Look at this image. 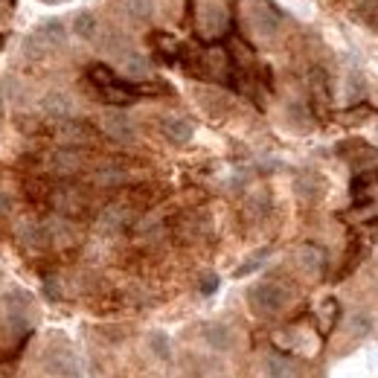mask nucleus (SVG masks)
<instances>
[{"instance_id": "nucleus-35", "label": "nucleus", "mask_w": 378, "mask_h": 378, "mask_svg": "<svg viewBox=\"0 0 378 378\" xmlns=\"http://www.w3.org/2000/svg\"><path fill=\"white\" fill-rule=\"evenodd\" d=\"M12 210V198L6 192H0V216H3V212H9Z\"/></svg>"}, {"instance_id": "nucleus-28", "label": "nucleus", "mask_w": 378, "mask_h": 378, "mask_svg": "<svg viewBox=\"0 0 378 378\" xmlns=\"http://www.w3.org/2000/svg\"><path fill=\"white\" fill-rule=\"evenodd\" d=\"M320 317H323V332H329V329L335 326V317H338V303H335V300H326Z\"/></svg>"}, {"instance_id": "nucleus-5", "label": "nucleus", "mask_w": 378, "mask_h": 378, "mask_svg": "<svg viewBox=\"0 0 378 378\" xmlns=\"http://www.w3.org/2000/svg\"><path fill=\"white\" fill-rule=\"evenodd\" d=\"M41 108H44L47 117H53V120H70V117H73V111H76L73 100H70L68 93H61V90L47 93L44 100H41Z\"/></svg>"}, {"instance_id": "nucleus-20", "label": "nucleus", "mask_w": 378, "mask_h": 378, "mask_svg": "<svg viewBox=\"0 0 378 378\" xmlns=\"http://www.w3.org/2000/svg\"><path fill=\"white\" fill-rule=\"evenodd\" d=\"M38 36L47 41V47H56V44H64V24L58 18H50L38 26Z\"/></svg>"}, {"instance_id": "nucleus-33", "label": "nucleus", "mask_w": 378, "mask_h": 378, "mask_svg": "<svg viewBox=\"0 0 378 378\" xmlns=\"http://www.w3.org/2000/svg\"><path fill=\"white\" fill-rule=\"evenodd\" d=\"M358 262H361V248H355V251L349 253V262H347V265L340 268V276H349V274L358 268Z\"/></svg>"}, {"instance_id": "nucleus-17", "label": "nucleus", "mask_w": 378, "mask_h": 378, "mask_svg": "<svg viewBox=\"0 0 378 378\" xmlns=\"http://www.w3.org/2000/svg\"><path fill=\"white\" fill-rule=\"evenodd\" d=\"M21 244L24 248H32V251H41L47 248V233H44V224H24L21 227Z\"/></svg>"}, {"instance_id": "nucleus-15", "label": "nucleus", "mask_w": 378, "mask_h": 378, "mask_svg": "<svg viewBox=\"0 0 378 378\" xmlns=\"http://www.w3.org/2000/svg\"><path fill=\"white\" fill-rule=\"evenodd\" d=\"M123 73H125L128 79H134V81L149 79L152 64H149V58H143V56H137V53H125V56H123Z\"/></svg>"}, {"instance_id": "nucleus-34", "label": "nucleus", "mask_w": 378, "mask_h": 378, "mask_svg": "<svg viewBox=\"0 0 378 378\" xmlns=\"http://www.w3.org/2000/svg\"><path fill=\"white\" fill-rule=\"evenodd\" d=\"M44 291H47V297H50V300L61 297V288H58V283H53V279H47V283H44Z\"/></svg>"}, {"instance_id": "nucleus-23", "label": "nucleus", "mask_w": 378, "mask_h": 378, "mask_svg": "<svg viewBox=\"0 0 378 378\" xmlns=\"http://www.w3.org/2000/svg\"><path fill=\"white\" fill-rule=\"evenodd\" d=\"M294 189H297V195H303V198H315V195L320 192V180L315 175H300Z\"/></svg>"}, {"instance_id": "nucleus-11", "label": "nucleus", "mask_w": 378, "mask_h": 378, "mask_svg": "<svg viewBox=\"0 0 378 378\" xmlns=\"http://www.w3.org/2000/svg\"><path fill=\"white\" fill-rule=\"evenodd\" d=\"M204 340L210 349L227 352L233 347V332H230V326H224V323H210V326H204Z\"/></svg>"}, {"instance_id": "nucleus-22", "label": "nucleus", "mask_w": 378, "mask_h": 378, "mask_svg": "<svg viewBox=\"0 0 378 378\" xmlns=\"http://www.w3.org/2000/svg\"><path fill=\"white\" fill-rule=\"evenodd\" d=\"M308 81H311V93H315V102L329 105V76L315 68V70H311V76H308Z\"/></svg>"}, {"instance_id": "nucleus-31", "label": "nucleus", "mask_w": 378, "mask_h": 378, "mask_svg": "<svg viewBox=\"0 0 378 378\" xmlns=\"http://www.w3.org/2000/svg\"><path fill=\"white\" fill-rule=\"evenodd\" d=\"M349 323H352V335H358V338L364 332H370V317L367 315H352Z\"/></svg>"}, {"instance_id": "nucleus-18", "label": "nucleus", "mask_w": 378, "mask_h": 378, "mask_svg": "<svg viewBox=\"0 0 378 378\" xmlns=\"http://www.w3.org/2000/svg\"><path fill=\"white\" fill-rule=\"evenodd\" d=\"M152 44H155V53L163 56L169 64H172L175 58H180V53H184V50H180V44H178L175 38H169V36H163V32H157V36L152 38Z\"/></svg>"}, {"instance_id": "nucleus-26", "label": "nucleus", "mask_w": 378, "mask_h": 378, "mask_svg": "<svg viewBox=\"0 0 378 378\" xmlns=\"http://www.w3.org/2000/svg\"><path fill=\"white\" fill-rule=\"evenodd\" d=\"M268 210H271V201H268V195H253V198L248 201V212L259 221V219H265L268 216Z\"/></svg>"}, {"instance_id": "nucleus-3", "label": "nucleus", "mask_w": 378, "mask_h": 378, "mask_svg": "<svg viewBox=\"0 0 378 378\" xmlns=\"http://www.w3.org/2000/svg\"><path fill=\"white\" fill-rule=\"evenodd\" d=\"M102 131L111 137V140H117V143H131L137 137V131H134V123H131L125 113L120 111H111L102 117Z\"/></svg>"}, {"instance_id": "nucleus-6", "label": "nucleus", "mask_w": 378, "mask_h": 378, "mask_svg": "<svg viewBox=\"0 0 378 378\" xmlns=\"http://www.w3.org/2000/svg\"><path fill=\"white\" fill-rule=\"evenodd\" d=\"M297 265L308 274V276H323L326 271V251L317 244H303L297 251Z\"/></svg>"}, {"instance_id": "nucleus-12", "label": "nucleus", "mask_w": 378, "mask_h": 378, "mask_svg": "<svg viewBox=\"0 0 378 378\" xmlns=\"http://www.w3.org/2000/svg\"><path fill=\"white\" fill-rule=\"evenodd\" d=\"M53 204H56V210L61 212V216H76V212H81L85 210V198H81V192L79 189H58L56 195H53Z\"/></svg>"}, {"instance_id": "nucleus-32", "label": "nucleus", "mask_w": 378, "mask_h": 378, "mask_svg": "<svg viewBox=\"0 0 378 378\" xmlns=\"http://www.w3.org/2000/svg\"><path fill=\"white\" fill-rule=\"evenodd\" d=\"M198 288H201V294H212V291L219 288V276H216V274H204L201 283H198Z\"/></svg>"}, {"instance_id": "nucleus-9", "label": "nucleus", "mask_w": 378, "mask_h": 378, "mask_svg": "<svg viewBox=\"0 0 378 378\" xmlns=\"http://www.w3.org/2000/svg\"><path fill=\"white\" fill-rule=\"evenodd\" d=\"M44 233H47V242L56 244V248H64V244H73V224L64 219V216H56L50 221H44Z\"/></svg>"}, {"instance_id": "nucleus-24", "label": "nucleus", "mask_w": 378, "mask_h": 378, "mask_svg": "<svg viewBox=\"0 0 378 378\" xmlns=\"http://www.w3.org/2000/svg\"><path fill=\"white\" fill-rule=\"evenodd\" d=\"M149 347H152V352L157 355V358H172V347H169V338L163 335V332H152L149 335Z\"/></svg>"}, {"instance_id": "nucleus-36", "label": "nucleus", "mask_w": 378, "mask_h": 378, "mask_svg": "<svg viewBox=\"0 0 378 378\" xmlns=\"http://www.w3.org/2000/svg\"><path fill=\"white\" fill-rule=\"evenodd\" d=\"M375 291H378V279H375Z\"/></svg>"}, {"instance_id": "nucleus-19", "label": "nucleus", "mask_w": 378, "mask_h": 378, "mask_svg": "<svg viewBox=\"0 0 378 378\" xmlns=\"http://www.w3.org/2000/svg\"><path fill=\"white\" fill-rule=\"evenodd\" d=\"M96 184L100 187H123L125 180H128V172L120 169V166H113V163H108V166H102L100 172H96Z\"/></svg>"}, {"instance_id": "nucleus-2", "label": "nucleus", "mask_w": 378, "mask_h": 378, "mask_svg": "<svg viewBox=\"0 0 378 378\" xmlns=\"http://www.w3.org/2000/svg\"><path fill=\"white\" fill-rule=\"evenodd\" d=\"M47 370H50L56 378H81V370H79V361L76 355L68 349V347H53L44 358Z\"/></svg>"}, {"instance_id": "nucleus-30", "label": "nucleus", "mask_w": 378, "mask_h": 378, "mask_svg": "<svg viewBox=\"0 0 378 378\" xmlns=\"http://www.w3.org/2000/svg\"><path fill=\"white\" fill-rule=\"evenodd\" d=\"M355 221H378V204H370V207H358L355 212Z\"/></svg>"}, {"instance_id": "nucleus-29", "label": "nucleus", "mask_w": 378, "mask_h": 378, "mask_svg": "<svg viewBox=\"0 0 378 378\" xmlns=\"http://www.w3.org/2000/svg\"><path fill=\"white\" fill-rule=\"evenodd\" d=\"M265 256H268V251H262V253H256L253 259H248V262H244V265H242V268H239L236 274H239V276H244V274H253V271H256V268L262 265V262H265Z\"/></svg>"}, {"instance_id": "nucleus-13", "label": "nucleus", "mask_w": 378, "mask_h": 378, "mask_svg": "<svg viewBox=\"0 0 378 378\" xmlns=\"http://www.w3.org/2000/svg\"><path fill=\"white\" fill-rule=\"evenodd\" d=\"M50 166H53L56 175H73V172L81 169V155L73 149V145H70V149H58L50 157Z\"/></svg>"}, {"instance_id": "nucleus-8", "label": "nucleus", "mask_w": 378, "mask_h": 378, "mask_svg": "<svg viewBox=\"0 0 378 378\" xmlns=\"http://www.w3.org/2000/svg\"><path fill=\"white\" fill-rule=\"evenodd\" d=\"M58 137L68 143V145H88L93 140V128L88 123H79V120H61V131Z\"/></svg>"}, {"instance_id": "nucleus-1", "label": "nucleus", "mask_w": 378, "mask_h": 378, "mask_svg": "<svg viewBox=\"0 0 378 378\" xmlns=\"http://www.w3.org/2000/svg\"><path fill=\"white\" fill-rule=\"evenodd\" d=\"M291 300V294L283 283H276V279H265V283H256L251 291H248V303L251 308L256 311L259 317H274L279 315Z\"/></svg>"}, {"instance_id": "nucleus-16", "label": "nucleus", "mask_w": 378, "mask_h": 378, "mask_svg": "<svg viewBox=\"0 0 378 378\" xmlns=\"http://www.w3.org/2000/svg\"><path fill=\"white\" fill-rule=\"evenodd\" d=\"M73 32L79 38H85V41H96V36H100V21H96V15L93 12H79L76 18H73Z\"/></svg>"}, {"instance_id": "nucleus-27", "label": "nucleus", "mask_w": 378, "mask_h": 378, "mask_svg": "<svg viewBox=\"0 0 378 378\" xmlns=\"http://www.w3.org/2000/svg\"><path fill=\"white\" fill-rule=\"evenodd\" d=\"M128 12L134 21H145L152 15V3L149 0H128Z\"/></svg>"}, {"instance_id": "nucleus-25", "label": "nucleus", "mask_w": 378, "mask_h": 378, "mask_svg": "<svg viewBox=\"0 0 378 378\" xmlns=\"http://www.w3.org/2000/svg\"><path fill=\"white\" fill-rule=\"evenodd\" d=\"M47 53V41L38 36V32H36V36H29V38H24V56L26 58H41Z\"/></svg>"}, {"instance_id": "nucleus-10", "label": "nucleus", "mask_w": 378, "mask_h": 378, "mask_svg": "<svg viewBox=\"0 0 378 378\" xmlns=\"http://www.w3.org/2000/svg\"><path fill=\"white\" fill-rule=\"evenodd\" d=\"M276 29H279V12L274 6H262L253 15V32H256V38H274Z\"/></svg>"}, {"instance_id": "nucleus-7", "label": "nucleus", "mask_w": 378, "mask_h": 378, "mask_svg": "<svg viewBox=\"0 0 378 378\" xmlns=\"http://www.w3.org/2000/svg\"><path fill=\"white\" fill-rule=\"evenodd\" d=\"M160 134L166 137L172 145H187L192 140V125L180 117H163L160 120Z\"/></svg>"}, {"instance_id": "nucleus-21", "label": "nucleus", "mask_w": 378, "mask_h": 378, "mask_svg": "<svg viewBox=\"0 0 378 378\" xmlns=\"http://www.w3.org/2000/svg\"><path fill=\"white\" fill-rule=\"evenodd\" d=\"M88 79H90V85H96V88H105V85H120V76L113 73L111 68H105V64H93L90 68V73H88Z\"/></svg>"}, {"instance_id": "nucleus-4", "label": "nucleus", "mask_w": 378, "mask_h": 378, "mask_svg": "<svg viewBox=\"0 0 378 378\" xmlns=\"http://www.w3.org/2000/svg\"><path fill=\"white\" fill-rule=\"evenodd\" d=\"M128 224H131V207H125V204H113V207L102 210L100 221H96L100 233H105V236L120 233V230H125Z\"/></svg>"}, {"instance_id": "nucleus-14", "label": "nucleus", "mask_w": 378, "mask_h": 378, "mask_svg": "<svg viewBox=\"0 0 378 378\" xmlns=\"http://www.w3.org/2000/svg\"><path fill=\"white\" fill-rule=\"evenodd\" d=\"M265 372H268V378H297V364L285 355L271 352L265 358Z\"/></svg>"}]
</instances>
